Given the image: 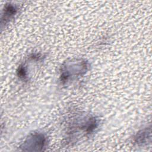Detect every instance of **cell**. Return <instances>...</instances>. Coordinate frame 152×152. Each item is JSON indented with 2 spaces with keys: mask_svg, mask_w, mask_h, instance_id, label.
I'll list each match as a JSON object with an SVG mask.
<instances>
[{
  "mask_svg": "<svg viewBox=\"0 0 152 152\" xmlns=\"http://www.w3.org/2000/svg\"><path fill=\"white\" fill-rule=\"evenodd\" d=\"M90 65L83 59H72L65 62L60 69V81L62 84L77 79L84 75L90 69Z\"/></svg>",
  "mask_w": 152,
  "mask_h": 152,
  "instance_id": "1",
  "label": "cell"
},
{
  "mask_svg": "<svg viewBox=\"0 0 152 152\" xmlns=\"http://www.w3.org/2000/svg\"><path fill=\"white\" fill-rule=\"evenodd\" d=\"M71 124L68 131L69 142H75L80 136H88L92 134L99 126V120L95 116H87L78 118Z\"/></svg>",
  "mask_w": 152,
  "mask_h": 152,
  "instance_id": "2",
  "label": "cell"
},
{
  "mask_svg": "<svg viewBox=\"0 0 152 152\" xmlns=\"http://www.w3.org/2000/svg\"><path fill=\"white\" fill-rule=\"evenodd\" d=\"M48 137L42 132H34L30 134L20 145L22 151H43L48 145Z\"/></svg>",
  "mask_w": 152,
  "mask_h": 152,
  "instance_id": "3",
  "label": "cell"
},
{
  "mask_svg": "<svg viewBox=\"0 0 152 152\" xmlns=\"http://www.w3.org/2000/svg\"><path fill=\"white\" fill-rule=\"evenodd\" d=\"M151 128H145L139 131L134 137L133 142L137 145H143L151 142Z\"/></svg>",
  "mask_w": 152,
  "mask_h": 152,
  "instance_id": "4",
  "label": "cell"
},
{
  "mask_svg": "<svg viewBox=\"0 0 152 152\" xmlns=\"http://www.w3.org/2000/svg\"><path fill=\"white\" fill-rule=\"evenodd\" d=\"M18 7L16 5L9 4L4 7V12L2 16V25L6 24L12 20L17 14Z\"/></svg>",
  "mask_w": 152,
  "mask_h": 152,
  "instance_id": "5",
  "label": "cell"
}]
</instances>
